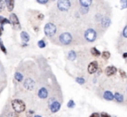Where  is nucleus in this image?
<instances>
[{
    "instance_id": "nucleus-19",
    "label": "nucleus",
    "mask_w": 127,
    "mask_h": 117,
    "mask_svg": "<svg viewBox=\"0 0 127 117\" xmlns=\"http://www.w3.org/2000/svg\"><path fill=\"white\" fill-rule=\"evenodd\" d=\"M101 56H102V58H104V59L107 60L108 58L111 57V53H110V52H108V51H104V52H103V53H101Z\"/></svg>"
},
{
    "instance_id": "nucleus-33",
    "label": "nucleus",
    "mask_w": 127,
    "mask_h": 117,
    "mask_svg": "<svg viewBox=\"0 0 127 117\" xmlns=\"http://www.w3.org/2000/svg\"><path fill=\"white\" fill-rule=\"evenodd\" d=\"M90 117H100V115L98 113H93L91 115Z\"/></svg>"
},
{
    "instance_id": "nucleus-25",
    "label": "nucleus",
    "mask_w": 127,
    "mask_h": 117,
    "mask_svg": "<svg viewBox=\"0 0 127 117\" xmlns=\"http://www.w3.org/2000/svg\"><path fill=\"white\" fill-rule=\"evenodd\" d=\"M0 48H1V50H2L3 52H4V53H7V50H6V48L4 47V44H3V42H2V40L0 39Z\"/></svg>"
},
{
    "instance_id": "nucleus-13",
    "label": "nucleus",
    "mask_w": 127,
    "mask_h": 117,
    "mask_svg": "<svg viewBox=\"0 0 127 117\" xmlns=\"http://www.w3.org/2000/svg\"><path fill=\"white\" fill-rule=\"evenodd\" d=\"M104 99L106 100V101H111L114 100V94L111 92V91H105L104 93Z\"/></svg>"
},
{
    "instance_id": "nucleus-15",
    "label": "nucleus",
    "mask_w": 127,
    "mask_h": 117,
    "mask_svg": "<svg viewBox=\"0 0 127 117\" xmlns=\"http://www.w3.org/2000/svg\"><path fill=\"white\" fill-rule=\"evenodd\" d=\"M79 4L82 7L84 8H88L89 6L92 5V0H80L79 1Z\"/></svg>"
},
{
    "instance_id": "nucleus-14",
    "label": "nucleus",
    "mask_w": 127,
    "mask_h": 117,
    "mask_svg": "<svg viewBox=\"0 0 127 117\" xmlns=\"http://www.w3.org/2000/svg\"><path fill=\"white\" fill-rule=\"evenodd\" d=\"M114 100L118 103H122L124 101V95L121 93L116 92L114 94Z\"/></svg>"
},
{
    "instance_id": "nucleus-6",
    "label": "nucleus",
    "mask_w": 127,
    "mask_h": 117,
    "mask_svg": "<svg viewBox=\"0 0 127 117\" xmlns=\"http://www.w3.org/2000/svg\"><path fill=\"white\" fill-rule=\"evenodd\" d=\"M10 21H11V23L12 24L13 26H14L16 29L20 28L19 20H18V17H17L16 14H14V13H11V16H10Z\"/></svg>"
},
{
    "instance_id": "nucleus-37",
    "label": "nucleus",
    "mask_w": 127,
    "mask_h": 117,
    "mask_svg": "<svg viewBox=\"0 0 127 117\" xmlns=\"http://www.w3.org/2000/svg\"><path fill=\"white\" fill-rule=\"evenodd\" d=\"M34 117H42V116H40V115H35V116H34Z\"/></svg>"
},
{
    "instance_id": "nucleus-34",
    "label": "nucleus",
    "mask_w": 127,
    "mask_h": 117,
    "mask_svg": "<svg viewBox=\"0 0 127 117\" xmlns=\"http://www.w3.org/2000/svg\"><path fill=\"white\" fill-rule=\"evenodd\" d=\"M123 58H127V53H123Z\"/></svg>"
},
{
    "instance_id": "nucleus-4",
    "label": "nucleus",
    "mask_w": 127,
    "mask_h": 117,
    "mask_svg": "<svg viewBox=\"0 0 127 117\" xmlns=\"http://www.w3.org/2000/svg\"><path fill=\"white\" fill-rule=\"evenodd\" d=\"M97 32L93 28H89L85 32V39L90 43L94 42L97 39Z\"/></svg>"
},
{
    "instance_id": "nucleus-18",
    "label": "nucleus",
    "mask_w": 127,
    "mask_h": 117,
    "mask_svg": "<svg viewBox=\"0 0 127 117\" xmlns=\"http://www.w3.org/2000/svg\"><path fill=\"white\" fill-rule=\"evenodd\" d=\"M91 53H92V54L95 57H99L101 55V53L96 47L92 48V49H91Z\"/></svg>"
},
{
    "instance_id": "nucleus-12",
    "label": "nucleus",
    "mask_w": 127,
    "mask_h": 117,
    "mask_svg": "<svg viewBox=\"0 0 127 117\" xmlns=\"http://www.w3.org/2000/svg\"><path fill=\"white\" fill-rule=\"evenodd\" d=\"M100 22H101V26L104 27V28H108L109 25H111V18L107 16L103 17V18L101 19Z\"/></svg>"
},
{
    "instance_id": "nucleus-24",
    "label": "nucleus",
    "mask_w": 127,
    "mask_h": 117,
    "mask_svg": "<svg viewBox=\"0 0 127 117\" xmlns=\"http://www.w3.org/2000/svg\"><path fill=\"white\" fill-rule=\"evenodd\" d=\"M122 36H123V38H125V39H127V25H125L123 32H122Z\"/></svg>"
},
{
    "instance_id": "nucleus-35",
    "label": "nucleus",
    "mask_w": 127,
    "mask_h": 117,
    "mask_svg": "<svg viewBox=\"0 0 127 117\" xmlns=\"http://www.w3.org/2000/svg\"><path fill=\"white\" fill-rule=\"evenodd\" d=\"M2 31H3V27H2V25L0 26V36L2 35Z\"/></svg>"
},
{
    "instance_id": "nucleus-5",
    "label": "nucleus",
    "mask_w": 127,
    "mask_h": 117,
    "mask_svg": "<svg viewBox=\"0 0 127 117\" xmlns=\"http://www.w3.org/2000/svg\"><path fill=\"white\" fill-rule=\"evenodd\" d=\"M58 9L61 11H67L68 10L71 8V1H68V0H61V1H58Z\"/></svg>"
},
{
    "instance_id": "nucleus-7",
    "label": "nucleus",
    "mask_w": 127,
    "mask_h": 117,
    "mask_svg": "<svg viewBox=\"0 0 127 117\" xmlns=\"http://www.w3.org/2000/svg\"><path fill=\"white\" fill-rule=\"evenodd\" d=\"M97 68H98V63H97V61H92L88 66V73L90 74H93L94 73L97 72Z\"/></svg>"
},
{
    "instance_id": "nucleus-27",
    "label": "nucleus",
    "mask_w": 127,
    "mask_h": 117,
    "mask_svg": "<svg viewBox=\"0 0 127 117\" xmlns=\"http://www.w3.org/2000/svg\"><path fill=\"white\" fill-rule=\"evenodd\" d=\"M119 73H120V76H121L122 78H124V79L127 78L126 73H125V72L124 71V70H122V69H119Z\"/></svg>"
},
{
    "instance_id": "nucleus-8",
    "label": "nucleus",
    "mask_w": 127,
    "mask_h": 117,
    "mask_svg": "<svg viewBox=\"0 0 127 117\" xmlns=\"http://www.w3.org/2000/svg\"><path fill=\"white\" fill-rule=\"evenodd\" d=\"M118 69H117L116 66H109L105 68L104 70V73H105L107 76H111V75H114L117 73Z\"/></svg>"
},
{
    "instance_id": "nucleus-16",
    "label": "nucleus",
    "mask_w": 127,
    "mask_h": 117,
    "mask_svg": "<svg viewBox=\"0 0 127 117\" xmlns=\"http://www.w3.org/2000/svg\"><path fill=\"white\" fill-rule=\"evenodd\" d=\"M14 4H15V2L12 1V0H7V1H5V5L7 6L8 11H12L13 8H14Z\"/></svg>"
},
{
    "instance_id": "nucleus-20",
    "label": "nucleus",
    "mask_w": 127,
    "mask_h": 117,
    "mask_svg": "<svg viewBox=\"0 0 127 117\" xmlns=\"http://www.w3.org/2000/svg\"><path fill=\"white\" fill-rule=\"evenodd\" d=\"M76 57H77V55L74 51H71L69 53V54H68V58H69L70 60H75Z\"/></svg>"
},
{
    "instance_id": "nucleus-17",
    "label": "nucleus",
    "mask_w": 127,
    "mask_h": 117,
    "mask_svg": "<svg viewBox=\"0 0 127 117\" xmlns=\"http://www.w3.org/2000/svg\"><path fill=\"white\" fill-rule=\"evenodd\" d=\"M20 36H21V39H23L25 42H28V41L30 40V35H29L26 32H22Z\"/></svg>"
},
{
    "instance_id": "nucleus-32",
    "label": "nucleus",
    "mask_w": 127,
    "mask_h": 117,
    "mask_svg": "<svg viewBox=\"0 0 127 117\" xmlns=\"http://www.w3.org/2000/svg\"><path fill=\"white\" fill-rule=\"evenodd\" d=\"M100 117H111V115H109V114H107V113H102L100 115Z\"/></svg>"
},
{
    "instance_id": "nucleus-40",
    "label": "nucleus",
    "mask_w": 127,
    "mask_h": 117,
    "mask_svg": "<svg viewBox=\"0 0 127 117\" xmlns=\"http://www.w3.org/2000/svg\"><path fill=\"white\" fill-rule=\"evenodd\" d=\"M114 117H116V116H114Z\"/></svg>"
},
{
    "instance_id": "nucleus-10",
    "label": "nucleus",
    "mask_w": 127,
    "mask_h": 117,
    "mask_svg": "<svg viewBox=\"0 0 127 117\" xmlns=\"http://www.w3.org/2000/svg\"><path fill=\"white\" fill-rule=\"evenodd\" d=\"M60 108H61V103H60L59 101H53V102L51 103V107H50L51 113H57V112L60 109Z\"/></svg>"
},
{
    "instance_id": "nucleus-22",
    "label": "nucleus",
    "mask_w": 127,
    "mask_h": 117,
    "mask_svg": "<svg viewBox=\"0 0 127 117\" xmlns=\"http://www.w3.org/2000/svg\"><path fill=\"white\" fill-rule=\"evenodd\" d=\"M37 46H38L40 48L45 47V42H44V39H41V40H39L38 42H37Z\"/></svg>"
},
{
    "instance_id": "nucleus-28",
    "label": "nucleus",
    "mask_w": 127,
    "mask_h": 117,
    "mask_svg": "<svg viewBox=\"0 0 127 117\" xmlns=\"http://www.w3.org/2000/svg\"><path fill=\"white\" fill-rule=\"evenodd\" d=\"M76 81L78 82V84H81V85H83V84H85V79H83V78H77Z\"/></svg>"
},
{
    "instance_id": "nucleus-11",
    "label": "nucleus",
    "mask_w": 127,
    "mask_h": 117,
    "mask_svg": "<svg viewBox=\"0 0 127 117\" xmlns=\"http://www.w3.org/2000/svg\"><path fill=\"white\" fill-rule=\"evenodd\" d=\"M37 95L40 99H46L48 97V91L45 87H41L38 90L37 93Z\"/></svg>"
},
{
    "instance_id": "nucleus-29",
    "label": "nucleus",
    "mask_w": 127,
    "mask_h": 117,
    "mask_svg": "<svg viewBox=\"0 0 127 117\" xmlns=\"http://www.w3.org/2000/svg\"><path fill=\"white\" fill-rule=\"evenodd\" d=\"M5 7V1H0V11H2Z\"/></svg>"
},
{
    "instance_id": "nucleus-26",
    "label": "nucleus",
    "mask_w": 127,
    "mask_h": 117,
    "mask_svg": "<svg viewBox=\"0 0 127 117\" xmlns=\"http://www.w3.org/2000/svg\"><path fill=\"white\" fill-rule=\"evenodd\" d=\"M67 107H68L69 108H74V107H75V102H74V101H72V100L69 101V102H68V104H67Z\"/></svg>"
},
{
    "instance_id": "nucleus-30",
    "label": "nucleus",
    "mask_w": 127,
    "mask_h": 117,
    "mask_svg": "<svg viewBox=\"0 0 127 117\" xmlns=\"http://www.w3.org/2000/svg\"><path fill=\"white\" fill-rule=\"evenodd\" d=\"M49 2V1H47V0H37V3H38V4H47V3Z\"/></svg>"
},
{
    "instance_id": "nucleus-39",
    "label": "nucleus",
    "mask_w": 127,
    "mask_h": 117,
    "mask_svg": "<svg viewBox=\"0 0 127 117\" xmlns=\"http://www.w3.org/2000/svg\"><path fill=\"white\" fill-rule=\"evenodd\" d=\"M0 117H2V116H0Z\"/></svg>"
},
{
    "instance_id": "nucleus-3",
    "label": "nucleus",
    "mask_w": 127,
    "mask_h": 117,
    "mask_svg": "<svg viewBox=\"0 0 127 117\" xmlns=\"http://www.w3.org/2000/svg\"><path fill=\"white\" fill-rule=\"evenodd\" d=\"M44 32L47 37L51 38L56 34L57 32V26L53 23H47L44 28Z\"/></svg>"
},
{
    "instance_id": "nucleus-31",
    "label": "nucleus",
    "mask_w": 127,
    "mask_h": 117,
    "mask_svg": "<svg viewBox=\"0 0 127 117\" xmlns=\"http://www.w3.org/2000/svg\"><path fill=\"white\" fill-rule=\"evenodd\" d=\"M8 117H18L17 113H9L8 114Z\"/></svg>"
},
{
    "instance_id": "nucleus-36",
    "label": "nucleus",
    "mask_w": 127,
    "mask_h": 117,
    "mask_svg": "<svg viewBox=\"0 0 127 117\" xmlns=\"http://www.w3.org/2000/svg\"><path fill=\"white\" fill-rule=\"evenodd\" d=\"M4 17H2V16H0V24L2 23V21H3V19H4Z\"/></svg>"
},
{
    "instance_id": "nucleus-1",
    "label": "nucleus",
    "mask_w": 127,
    "mask_h": 117,
    "mask_svg": "<svg viewBox=\"0 0 127 117\" xmlns=\"http://www.w3.org/2000/svg\"><path fill=\"white\" fill-rule=\"evenodd\" d=\"M58 40L64 46H69V45H71L72 43L73 38L70 32H63L58 37Z\"/></svg>"
},
{
    "instance_id": "nucleus-2",
    "label": "nucleus",
    "mask_w": 127,
    "mask_h": 117,
    "mask_svg": "<svg viewBox=\"0 0 127 117\" xmlns=\"http://www.w3.org/2000/svg\"><path fill=\"white\" fill-rule=\"evenodd\" d=\"M11 106H12V108L16 113H22L25 110V104L21 100H13L12 102H11Z\"/></svg>"
},
{
    "instance_id": "nucleus-21",
    "label": "nucleus",
    "mask_w": 127,
    "mask_h": 117,
    "mask_svg": "<svg viewBox=\"0 0 127 117\" xmlns=\"http://www.w3.org/2000/svg\"><path fill=\"white\" fill-rule=\"evenodd\" d=\"M15 79H16L18 81H22V80H24V76H23V74L22 73H15Z\"/></svg>"
},
{
    "instance_id": "nucleus-9",
    "label": "nucleus",
    "mask_w": 127,
    "mask_h": 117,
    "mask_svg": "<svg viewBox=\"0 0 127 117\" xmlns=\"http://www.w3.org/2000/svg\"><path fill=\"white\" fill-rule=\"evenodd\" d=\"M24 87L28 90H32L35 87V82L32 79H26L25 81L24 82Z\"/></svg>"
},
{
    "instance_id": "nucleus-23",
    "label": "nucleus",
    "mask_w": 127,
    "mask_h": 117,
    "mask_svg": "<svg viewBox=\"0 0 127 117\" xmlns=\"http://www.w3.org/2000/svg\"><path fill=\"white\" fill-rule=\"evenodd\" d=\"M120 4H121V9H125V8H127L126 0H122V1H120Z\"/></svg>"
},
{
    "instance_id": "nucleus-38",
    "label": "nucleus",
    "mask_w": 127,
    "mask_h": 117,
    "mask_svg": "<svg viewBox=\"0 0 127 117\" xmlns=\"http://www.w3.org/2000/svg\"><path fill=\"white\" fill-rule=\"evenodd\" d=\"M126 91H127V87H126Z\"/></svg>"
}]
</instances>
